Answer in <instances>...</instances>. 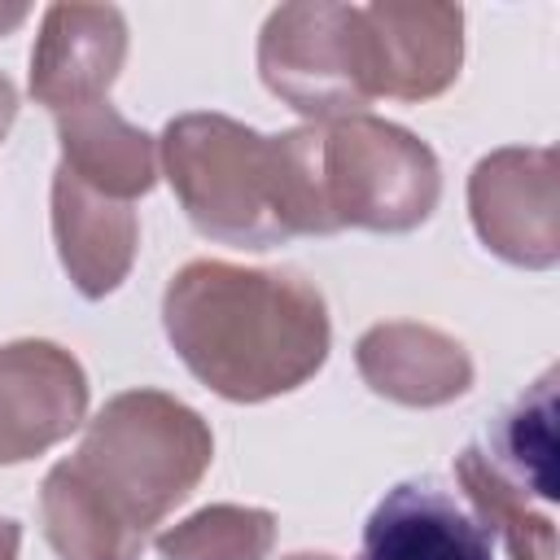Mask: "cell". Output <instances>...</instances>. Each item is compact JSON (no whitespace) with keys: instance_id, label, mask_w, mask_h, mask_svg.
Masks as SVG:
<instances>
[{"instance_id":"6da1fadb","label":"cell","mask_w":560,"mask_h":560,"mask_svg":"<svg viewBox=\"0 0 560 560\" xmlns=\"http://www.w3.org/2000/svg\"><path fill=\"white\" fill-rule=\"evenodd\" d=\"M214 459L210 424L162 389L114 394L70 459L39 486V525L61 560H140L149 529Z\"/></svg>"},{"instance_id":"7a4b0ae2","label":"cell","mask_w":560,"mask_h":560,"mask_svg":"<svg viewBox=\"0 0 560 560\" xmlns=\"http://www.w3.org/2000/svg\"><path fill=\"white\" fill-rule=\"evenodd\" d=\"M162 328L179 363L228 402L293 394L332 346L328 306L311 280L223 258H192L171 276Z\"/></svg>"},{"instance_id":"3957f363","label":"cell","mask_w":560,"mask_h":560,"mask_svg":"<svg viewBox=\"0 0 560 560\" xmlns=\"http://www.w3.org/2000/svg\"><path fill=\"white\" fill-rule=\"evenodd\" d=\"M158 144L184 214L210 241L271 249L293 236L332 232L319 188L315 122L262 136L228 114H179Z\"/></svg>"},{"instance_id":"277c9868","label":"cell","mask_w":560,"mask_h":560,"mask_svg":"<svg viewBox=\"0 0 560 560\" xmlns=\"http://www.w3.org/2000/svg\"><path fill=\"white\" fill-rule=\"evenodd\" d=\"M455 481L512 560H556V372L455 455Z\"/></svg>"},{"instance_id":"5b68a950","label":"cell","mask_w":560,"mask_h":560,"mask_svg":"<svg viewBox=\"0 0 560 560\" xmlns=\"http://www.w3.org/2000/svg\"><path fill=\"white\" fill-rule=\"evenodd\" d=\"M319 127V188L332 232H411L442 197L433 149L398 122L350 114Z\"/></svg>"},{"instance_id":"8992f818","label":"cell","mask_w":560,"mask_h":560,"mask_svg":"<svg viewBox=\"0 0 560 560\" xmlns=\"http://www.w3.org/2000/svg\"><path fill=\"white\" fill-rule=\"evenodd\" d=\"M258 74L271 96L311 122H337L372 105L359 44V4L298 0L271 9L258 35Z\"/></svg>"},{"instance_id":"52a82bcc","label":"cell","mask_w":560,"mask_h":560,"mask_svg":"<svg viewBox=\"0 0 560 560\" xmlns=\"http://www.w3.org/2000/svg\"><path fill=\"white\" fill-rule=\"evenodd\" d=\"M468 214L490 254L547 271L560 258L556 149H494L468 175Z\"/></svg>"},{"instance_id":"ba28073f","label":"cell","mask_w":560,"mask_h":560,"mask_svg":"<svg viewBox=\"0 0 560 560\" xmlns=\"http://www.w3.org/2000/svg\"><path fill=\"white\" fill-rule=\"evenodd\" d=\"M359 44L372 101H429L459 79L464 9L424 0L359 4Z\"/></svg>"},{"instance_id":"9c48e42d","label":"cell","mask_w":560,"mask_h":560,"mask_svg":"<svg viewBox=\"0 0 560 560\" xmlns=\"http://www.w3.org/2000/svg\"><path fill=\"white\" fill-rule=\"evenodd\" d=\"M88 416V372L57 341L0 346V468L66 442Z\"/></svg>"},{"instance_id":"30bf717a","label":"cell","mask_w":560,"mask_h":560,"mask_svg":"<svg viewBox=\"0 0 560 560\" xmlns=\"http://www.w3.org/2000/svg\"><path fill=\"white\" fill-rule=\"evenodd\" d=\"M127 57V22L114 4H48L31 48V96L52 114L105 101Z\"/></svg>"},{"instance_id":"8fae6325","label":"cell","mask_w":560,"mask_h":560,"mask_svg":"<svg viewBox=\"0 0 560 560\" xmlns=\"http://www.w3.org/2000/svg\"><path fill=\"white\" fill-rule=\"evenodd\" d=\"M359 560H494V542L438 477H411L372 508Z\"/></svg>"},{"instance_id":"7c38bea8","label":"cell","mask_w":560,"mask_h":560,"mask_svg":"<svg viewBox=\"0 0 560 560\" xmlns=\"http://www.w3.org/2000/svg\"><path fill=\"white\" fill-rule=\"evenodd\" d=\"M52 241H57V258L70 284L88 302H101L127 280L136 262V245H140V223H136L131 201H114L57 166Z\"/></svg>"},{"instance_id":"4fadbf2b","label":"cell","mask_w":560,"mask_h":560,"mask_svg":"<svg viewBox=\"0 0 560 560\" xmlns=\"http://www.w3.org/2000/svg\"><path fill=\"white\" fill-rule=\"evenodd\" d=\"M354 363L372 394L402 407H446L472 389L468 350L455 337L411 319L372 324L354 346Z\"/></svg>"},{"instance_id":"5bb4252c","label":"cell","mask_w":560,"mask_h":560,"mask_svg":"<svg viewBox=\"0 0 560 560\" xmlns=\"http://www.w3.org/2000/svg\"><path fill=\"white\" fill-rule=\"evenodd\" d=\"M57 140H61L57 166L114 201H136L158 184L153 136L131 127L109 101H92L57 114Z\"/></svg>"},{"instance_id":"9a60e30c","label":"cell","mask_w":560,"mask_h":560,"mask_svg":"<svg viewBox=\"0 0 560 560\" xmlns=\"http://www.w3.org/2000/svg\"><path fill=\"white\" fill-rule=\"evenodd\" d=\"M162 560H267L276 547V516L267 508L210 503L153 538Z\"/></svg>"},{"instance_id":"2e32d148","label":"cell","mask_w":560,"mask_h":560,"mask_svg":"<svg viewBox=\"0 0 560 560\" xmlns=\"http://www.w3.org/2000/svg\"><path fill=\"white\" fill-rule=\"evenodd\" d=\"M13 118H18V88H13L9 74L0 70V144H4L9 127H13Z\"/></svg>"},{"instance_id":"e0dca14e","label":"cell","mask_w":560,"mask_h":560,"mask_svg":"<svg viewBox=\"0 0 560 560\" xmlns=\"http://www.w3.org/2000/svg\"><path fill=\"white\" fill-rule=\"evenodd\" d=\"M18 547H22V529H18V521L0 516V560H18Z\"/></svg>"},{"instance_id":"ac0fdd59","label":"cell","mask_w":560,"mask_h":560,"mask_svg":"<svg viewBox=\"0 0 560 560\" xmlns=\"http://www.w3.org/2000/svg\"><path fill=\"white\" fill-rule=\"evenodd\" d=\"M284 560H337V556H324V551H298V556H284Z\"/></svg>"}]
</instances>
